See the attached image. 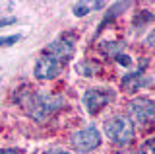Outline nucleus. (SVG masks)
Returning <instances> with one entry per match:
<instances>
[{"mask_svg":"<svg viewBox=\"0 0 155 154\" xmlns=\"http://www.w3.org/2000/svg\"><path fill=\"white\" fill-rule=\"evenodd\" d=\"M23 109L31 119L37 123H45L51 119L58 109L64 107V98L54 94H45V92H27L23 98H19Z\"/></svg>","mask_w":155,"mask_h":154,"instance_id":"nucleus-1","label":"nucleus"},{"mask_svg":"<svg viewBox=\"0 0 155 154\" xmlns=\"http://www.w3.org/2000/svg\"><path fill=\"white\" fill-rule=\"evenodd\" d=\"M105 135L118 146H128L134 141V121L124 113L113 115L105 121Z\"/></svg>","mask_w":155,"mask_h":154,"instance_id":"nucleus-2","label":"nucleus"},{"mask_svg":"<svg viewBox=\"0 0 155 154\" xmlns=\"http://www.w3.org/2000/svg\"><path fill=\"white\" fill-rule=\"evenodd\" d=\"M74 51H76V35L74 33H64L52 43H48V47L45 49V55H51L56 61H60L62 65H66L74 57Z\"/></svg>","mask_w":155,"mask_h":154,"instance_id":"nucleus-3","label":"nucleus"},{"mask_svg":"<svg viewBox=\"0 0 155 154\" xmlns=\"http://www.w3.org/2000/svg\"><path fill=\"white\" fill-rule=\"evenodd\" d=\"M70 141L78 152H91L101 144V133L95 125H87V127L76 131Z\"/></svg>","mask_w":155,"mask_h":154,"instance_id":"nucleus-4","label":"nucleus"},{"mask_svg":"<svg viewBox=\"0 0 155 154\" xmlns=\"http://www.w3.org/2000/svg\"><path fill=\"white\" fill-rule=\"evenodd\" d=\"M132 119L140 125L155 123V100L151 98H134L128 105Z\"/></svg>","mask_w":155,"mask_h":154,"instance_id":"nucleus-5","label":"nucleus"},{"mask_svg":"<svg viewBox=\"0 0 155 154\" xmlns=\"http://www.w3.org/2000/svg\"><path fill=\"white\" fill-rule=\"evenodd\" d=\"M113 100H114V92L110 88H89L84 94L85 111L95 115V113H99L105 105H109Z\"/></svg>","mask_w":155,"mask_h":154,"instance_id":"nucleus-6","label":"nucleus"},{"mask_svg":"<svg viewBox=\"0 0 155 154\" xmlns=\"http://www.w3.org/2000/svg\"><path fill=\"white\" fill-rule=\"evenodd\" d=\"M62 66H64V65H62L60 61H56L54 57L43 53V55L37 59V62H35L33 74H35L37 80H52V78L58 76V72L62 70Z\"/></svg>","mask_w":155,"mask_h":154,"instance_id":"nucleus-7","label":"nucleus"},{"mask_svg":"<svg viewBox=\"0 0 155 154\" xmlns=\"http://www.w3.org/2000/svg\"><path fill=\"white\" fill-rule=\"evenodd\" d=\"M147 84H149V78H145L143 68H140L138 72H130V74H126L122 78V88L128 94L138 92L140 88H143V86H147Z\"/></svg>","mask_w":155,"mask_h":154,"instance_id":"nucleus-8","label":"nucleus"},{"mask_svg":"<svg viewBox=\"0 0 155 154\" xmlns=\"http://www.w3.org/2000/svg\"><path fill=\"white\" fill-rule=\"evenodd\" d=\"M126 8H130V2H116L114 6H110V10L107 12V16L103 18V22L99 23V30H97V31H103L107 23H109V22H113V20H114L116 16H118L120 12H122V10H126Z\"/></svg>","mask_w":155,"mask_h":154,"instance_id":"nucleus-9","label":"nucleus"},{"mask_svg":"<svg viewBox=\"0 0 155 154\" xmlns=\"http://www.w3.org/2000/svg\"><path fill=\"white\" fill-rule=\"evenodd\" d=\"M99 49H101V53H105V55H109V57H118L120 53H122V49H124V43H120V41H103L99 45Z\"/></svg>","mask_w":155,"mask_h":154,"instance_id":"nucleus-10","label":"nucleus"},{"mask_svg":"<svg viewBox=\"0 0 155 154\" xmlns=\"http://www.w3.org/2000/svg\"><path fill=\"white\" fill-rule=\"evenodd\" d=\"M99 70H101L99 62H93V61H81L76 65V72H80L81 76H95Z\"/></svg>","mask_w":155,"mask_h":154,"instance_id":"nucleus-11","label":"nucleus"},{"mask_svg":"<svg viewBox=\"0 0 155 154\" xmlns=\"http://www.w3.org/2000/svg\"><path fill=\"white\" fill-rule=\"evenodd\" d=\"M91 10H93V6H91V4H87V2H78V4H74V16H78V18L87 16Z\"/></svg>","mask_w":155,"mask_h":154,"instance_id":"nucleus-12","label":"nucleus"},{"mask_svg":"<svg viewBox=\"0 0 155 154\" xmlns=\"http://www.w3.org/2000/svg\"><path fill=\"white\" fill-rule=\"evenodd\" d=\"M140 152H143V154H155V137H149L147 141L142 144Z\"/></svg>","mask_w":155,"mask_h":154,"instance_id":"nucleus-13","label":"nucleus"},{"mask_svg":"<svg viewBox=\"0 0 155 154\" xmlns=\"http://www.w3.org/2000/svg\"><path fill=\"white\" fill-rule=\"evenodd\" d=\"M21 39V35L16 33V35H6V37H0V47H8V45H14Z\"/></svg>","mask_w":155,"mask_h":154,"instance_id":"nucleus-14","label":"nucleus"},{"mask_svg":"<svg viewBox=\"0 0 155 154\" xmlns=\"http://www.w3.org/2000/svg\"><path fill=\"white\" fill-rule=\"evenodd\" d=\"M145 45H147L151 51H155V27L147 33V37H145Z\"/></svg>","mask_w":155,"mask_h":154,"instance_id":"nucleus-15","label":"nucleus"},{"mask_svg":"<svg viewBox=\"0 0 155 154\" xmlns=\"http://www.w3.org/2000/svg\"><path fill=\"white\" fill-rule=\"evenodd\" d=\"M116 61H118L120 65H124V66H130V65H132V59H130L128 55H124V53H120V55L116 57Z\"/></svg>","mask_w":155,"mask_h":154,"instance_id":"nucleus-16","label":"nucleus"},{"mask_svg":"<svg viewBox=\"0 0 155 154\" xmlns=\"http://www.w3.org/2000/svg\"><path fill=\"white\" fill-rule=\"evenodd\" d=\"M12 23H16V18H14V16H10V18H0V27L12 26Z\"/></svg>","mask_w":155,"mask_h":154,"instance_id":"nucleus-17","label":"nucleus"},{"mask_svg":"<svg viewBox=\"0 0 155 154\" xmlns=\"http://www.w3.org/2000/svg\"><path fill=\"white\" fill-rule=\"evenodd\" d=\"M0 154H21V152L16 148H4V150H0Z\"/></svg>","mask_w":155,"mask_h":154,"instance_id":"nucleus-18","label":"nucleus"},{"mask_svg":"<svg viewBox=\"0 0 155 154\" xmlns=\"http://www.w3.org/2000/svg\"><path fill=\"white\" fill-rule=\"evenodd\" d=\"M45 154H70V152H66V150H48Z\"/></svg>","mask_w":155,"mask_h":154,"instance_id":"nucleus-19","label":"nucleus"},{"mask_svg":"<svg viewBox=\"0 0 155 154\" xmlns=\"http://www.w3.org/2000/svg\"><path fill=\"white\" fill-rule=\"evenodd\" d=\"M151 18H155V10H153V14H151Z\"/></svg>","mask_w":155,"mask_h":154,"instance_id":"nucleus-20","label":"nucleus"},{"mask_svg":"<svg viewBox=\"0 0 155 154\" xmlns=\"http://www.w3.org/2000/svg\"><path fill=\"white\" fill-rule=\"evenodd\" d=\"M134 154H143V152H140V150H138V152H134Z\"/></svg>","mask_w":155,"mask_h":154,"instance_id":"nucleus-21","label":"nucleus"}]
</instances>
